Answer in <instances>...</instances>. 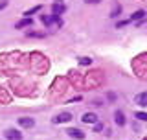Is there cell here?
<instances>
[{"instance_id": "1", "label": "cell", "mask_w": 147, "mask_h": 140, "mask_svg": "<svg viewBox=\"0 0 147 140\" xmlns=\"http://www.w3.org/2000/svg\"><path fill=\"white\" fill-rule=\"evenodd\" d=\"M40 20H42L44 26H63L61 17H57V15H42Z\"/></svg>"}, {"instance_id": "2", "label": "cell", "mask_w": 147, "mask_h": 140, "mask_svg": "<svg viewBox=\"0 0 147 140\" xmlns=\"http://www.w3.org/2000/svg\"><path fill=\"white\" fill-rule=\"evenodd\" d=\"M70 120H74V116H72V113H68V111L59 113V114L53 116V122L55 124H66V122H70Z\"/></svg>"}, {"instance_id": "3", "label": "cell", "mask_w": 147, "mask_h": 140, "mask_svg": "<svg viewBox=\"0 0 147 140\" xmlns=\"http://www.w3.org/2000/svg\"><path fill=\"white\" fill-rule=\"evenodd\" d=\"M98 114H96V113H85V114H83L81 116V122L83 124H90V125H94V124H98Z\"/></svg>"}, {"instance_id": "4", "label": "cell", "mask_w": 147, "mask_h": 140, "mask_svg": "<svg viewBox=\"0 0 147 140\" xmlns=\"http://www.w3.org/2000/svg\"><path fill=\"white\" fill-rule=\"evenodd\" d=\"M64 11H66V6H64V2H53V4H52V15L61 17Z\"/></svg>"}, {"instance_id": "5", "label": "cell", "mask_w": 147, "mask_h": 140, "mask_svg": "<svg viewBox=\"0 0 147 140\" xmlns=\"http://www.w3.org/2000/svg\"><path fill=\"white\" fill-rule=\"evenodd\" d=\"M4 137H6L7 140H22V133L11 127V129H6V133H4Z\"/></svg>"}, {"instance_id": "6", "label": "cell", "mask_w": 147, "mask_h": 140, "mask_svg": "<svg viewBox=\"0 0 147 140\" xmlns=\"http://www.w3.org/2000/svg\"><path fill=\"white\" fill-rule=\"evenodd\" d=\"M18 125L24 127V129H31L35 125V120L30 118V116H22V118H18Z\"/></svg>"}, {"instance_id": "7", "label": "cell", "mask_w": 147, "mask_h": 140, "mask_svg": "<svg viewBox=\"0 0 147 140\" xmlns=\"http://www.w3.org/2000/svg\"><path fill=\"white\" fill-rule=\"evenodd\" d=\"M66 133L70 135L72 138H76V140H85V133H83L81 129H76V127H72V129H68Z\"/></svg>"}, {"instance_id": "8", "label": "cell", "mask_w": 147, "mask_h": 140, "mask_svg": "<svg viewBox=\"0 0 147 140\" xmlns=\"http://www.w3.org/2000/svg\"><path fill=\"white\" fill-rule=\"evenodd\" d=\"M136 103L140 107H147V92H140V94H136Z\"/></svg>"}, {"instance_id": "9", "label": "cell", "mask_w": 147, "mask_h": 140, "mask_svg": "<svg viewBox=\"0 0 147 140\" xmlns=\"http://www.w3.org/2000/svg\"><path fill=\"white\" fill-rule=\"evenodd\" d=\"M114 122L118 125H125V114H123V111H116L114 113Z\"/></svg>"}, {"instance_id": "10", "label": "cell", "mask_w": 147, "mask_h": 140, "mask_svg": "<svg viewBox=\"0 0 147 140\" xmlns=\"http://www.w3.org/2000/svg\"><path fill=\"white\" fill-rule=\"evenodd\" d=\"M145 15H147V13L144 11V9H140V11L132 13V15H131V18H129V22H136V20H142V18H144Z\"/></svg>"}, {"instance_id": "11", "label": "cell", "mask_w": 147, "mask_h": 140, "mask_svg": "<svg viewBox=\"0 0 147 140\" xmlns=\"http://www.w3.org/2000/svg\"><path fill=\"white\" fill-rule=\"evenodd\" d=\"M121 6H119V4H114V7H112V11H110V17H119V15H121Z\"/></svg>"}, {"instance_id": "12", "label": "cell", "mask_w": 147, "mask_h": 140, "mask_svg": "<svg viewBox=\"0 0 147 140\" xmlns=\"http://www.w3.org/2000/svg\"><path fill=\"white\" fill-rule=\"evenodd\" d=\"M31 22H33V20H31V17H26V18H22V20H18L15 26L17 28H24V26H30Z\"/></svg>"}, {"instance_id": "13", "label": "cell", "mask_w": 147, "mask_h": 140, "mask_svg": "<svg viewBox=\"0 0 147 140\" xmlns=\"http://www.w3.org/2000/svg\"><path fill=\"white\" fill-rule=\"evenodd\" d=\"M79 65H83V67H88V65H92V59L90 57H79Z\"/></svg>"}, {"instance_id": "14", "label": "cell", "mask_w": 147, "mask_h": 140, "mask_svg": "<svg viewBox=\"0 0 147 140\" xmlns=\"http://www.w3.org/2000/svg\"><path fill=\"white\" fill-rule=\"evenodd\" d=\"M28 37H37V39H40V37H44L46 33H39V31H26Z\"/></svg>"}, {"instance_id": "15", "label": "cell", "mask_w": 147, "mask_h": 140, "mask_svg": "<svg viewBox=\"0 0 147 140\" xmlns=\"http://www.w3.org/2000/svg\"><path fill=\"white\" fill-rule=\"evenodd\" d=\"M134 116H136L138 120H142V122H147V113H142V111H138Z\"/></svg>"}, {"instance_id": "16", "label": "cell", "mask_w": 147, "mask_h": 140, "mask_svg": "<svg viewBox=\"0 0 147 140\" xmlns=\"http://www.w3.org/2000/svg\"><path fill=\"white\" fill-rule=\"evenodd\" d=\"M37 11H40V6H35V7H31L30 11H26V17H31V15H35Z\"/></svg>"}, {"instance_id": "17", "label": "cell", "mask_w": 147, "mask_h": 140, "mask_svg": "<svg viewBox=\"0 0 147 140\" xmlns=\"http://www.w3.org/2000/svg\"><path fill=\"white\" fill-rule=\"evenodd\" d=\"M94 131H98V133H99V131H103V124H99V122H98V124H94Z\"/></svg>"}, {"instance_id": "18", "label": "cell", "mask_w": 147, "mask_h": 140, "mask_svg": "<svg viewBox=\"0 0 147 140\" xmlns=\"http://www.w3.org/2000/svg\"><path fill=\"white\" fill-rule=\"evenodd\" d=\"M85 2H88V4H98V2H101V0H85Z\"/></svg>"}, {"instance_id": "19", "label": "cell", "mask_w": 147, "mask_h": 140, "mask_svg": "<svg viewBox=\"0 0 147 140\" xmlns=\"http://www.w3.org/2000/svg\"><path fill=\"white\" fill-rule=\"evenodd\" d=\"M6 6H7V2H6V0H2V4H0V9H4Z\"/></svg>"}]
</instances>
